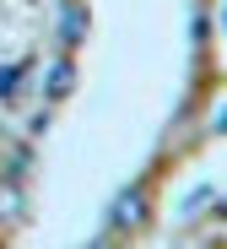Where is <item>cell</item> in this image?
I'll use <instances>...</instances> for the list:
<instances>
[{"instance_id": "cell-3", "label": "cell", "mask_w": 227, "mask_h": 249, "mask_svg": "<svg viewBox=\"0 0 227 249\" xmlns=\"http://www.w3.org/2000/svg\"><path fill=\"white\" fill-rule=\"evenodd\" d=\"M17 81H22V65H6V71H0V98H11Z\"/></svg>"}, {"instance_id": "cell-2", "label": "cell", "mask_w": 227, "mask_h": 249, "mask_svg": "<svg viewBox=\"0 0 227 249\" xmlns=\"http://www.w3.org/2000/svg\"><path fill=\"white\" fill-rule=\"evenodd\" d=\"M70 76H76V71H70V60H60V65H54V76H49V98H60V92L70 87Z\"/></svg>"}, {"instance_id": "cell-1", "label": "cell", "mask_w": 227, "mask_h": 249, "mask_svg": "<svg viewBox=\"0 0 227 249\" xmlns=\"http://www.w3.org/2000/svg\"><path fill=\"white\" fill-rule=\"evenodd\" d=\"M130 217H141V195H135V190H124V195H119V212H114V222H130Z\"/></svg>"}, {"instance_id": "cell-4", "label": "cell", "mask_w": 227, "mask_h": 249, "mask_svg": "<svg viewBox=\"0 0 227 249\" xmlns=\"http://www.w3.org/2000/svg\"><path fill=\"white\" fill-rule=\"evenodd\" d=\"M65 38H81V11H76V6L65 11Z\"/></svg>"}]
</instances>
